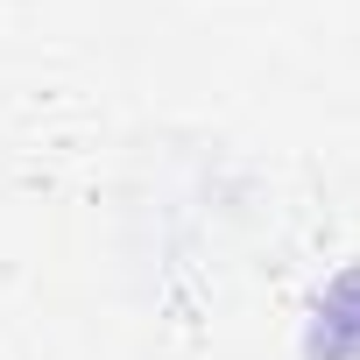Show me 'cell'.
<instances>
[{
	"label": "cell",
	"mask_w": 360,
	"mask_h": 360,
	"mask_svg": "<svg viewBox=\"0 0 360 360\" xmlns=\"http://www.w3.org/2000/svg\"><path fill=\"white\" fill-rule=\"evenodd\" d=\"M311 360H360V269H346V276L318 297Z\"/></svg>",
	"instance_id": "6da1fadb"
}]
</instances>
